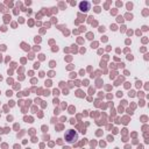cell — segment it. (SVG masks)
Masks as SVG:
<instances>
[{
	"mask_svg": "<svg viewBox=\"0 0 149 149\" xmlns=\"http://www.w3.org/2000/svg\"><path fill=\"white\" fill-rule=\"evenodd\" d=\"M79 8L81 9V10H87V9H90V3L88 2H80L79 3Z\"/></svg>",
	"mask_w": 149,
	"mask_h": 149,
	"instance_id": "obj_2",
	"label": "cell"
},
{
	"mask_svg": "<svg viewBox=\"0 0 149 149\" xmlns=\"http://www.w3.org/2000/svg\"><path fill=\"white\" fill-rule=\"evenodd\" d=\"M77 133L74 132V130H69L66 134H65V139H66V141L68 142H73V141H76L77 140Z\"/></svg>",
	"mask_w": 149,
	"mask_h": 149,
	"instance_id": "obj_1",
	"label": "cell"
}]
</instances>
